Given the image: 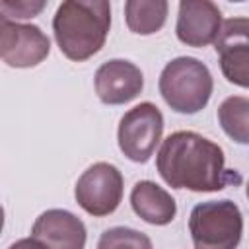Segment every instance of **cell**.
<instances>
[{
  "label": "cell",
  "mask_w": 249,
  "mask_h": 249,
  "mask_svg": "<svg viewBox=\"0 0 249 249\" xmlns=\"http://www.w3.org/2000/svg\"><path fill=\"white\" fill-rule=\"evenodd\" d=\"M130 206L138 218L152 226H165L177 214L175 198L154 181H138L132 187Z\"/></svg>",
  "instance_id": "obj_11"
},
{
  "label": "cell",
  "mask_w": 249,
  "mask_h": 249,
  "mask_svg": "<svg viewBox=\"0 0 249 249\" xmlns=\"http://www.w3.org/2000/svg\"><path fill=\"white\" fill-rule=\"evenodd\" d=\"M247 115H249V99L243 95H235V97H228L222 101V105L218 107V121L220 126L224 128V132L239 142V144H247L249 142V130H247Z\"/></svg>",
  "instance_id": "obj_14"
},
{
  "label": "cell",
  "mask_w": 249,
  "mask_h": 249,
  "mask_svg": "<svg viewBox=\"0 0 249 249\" xmlns=\"http://www.w3.org/2000/svg\"><path fill=\"white\" fill-rule=\"evenodd\" d=\"M167 0H124V21L136 35L158 33L167 19Z\"/></svg>",
  "instance_id": "obj_13"
},
{
  "label": "cell",
  "mask_w": 249,
  "mask_h": 249,
  "mask_svg": "<svg viewBox=\"0 0 249 249\" xmlns=\"http://www.w3.org/2000/svg\"><path fill=\"white\" fill-rule=\"evenodd\" d=\"M158 88L173 111L195 115L206 107L214 82L204 62L195 56H177L163 66Z\"/></svg>",
  "instance_id": "obj_3"
},
{
  "label": "cell",
  "mask_w": 249,
  "mask_h": 249,
  "mask_svg": "<svg viewBox=\"0 0 249 249\" xmlns=\"http://www.w3.org/2000/svg\"><path fill=\"white\" fill-rule=\"evenodd\" d=\"M2 228H4V208L0 204V233H2Z\"/></svg>",
  "instance_id": "obj_18"
},
{
  "label": "cell",
  "mask_w": 249,
  "mask_h": 249,
  "mask_svg": "<svg viewBox=\"0 0 249 249\" xmlns=\"http://www.w3.org/2000/svg\"><path fill=\"white\" fill-rule=\"evenodd\" d=\"M123 175L113 163L97 161L80 175L74 196L88 214L101 218L119 208L123 200Z\"/></svg>",
  "instance_id": "obj_6"
},
{
  "label": "cell",
  "mask_w": 249,
  "mask_h": 249,
  "mask_svg": "<svg viewBox=\"0 0 249 249\" xmlns=\"http://www.w3.org/2000/svg\"><path fill=\"white\" fill-rule=\"evenodd\" d=\"M249 21L247 18H231L222 21L220 33L214 39L220 54V68L228 82L247 88L249 84Z\"/></svg>",
  "instance_id": "obj_7"
},
{
  "label": "cell",
  "mask_w": 249,
  "mask_h": 249,
  "mask_svg": "<svg viewBox=\"0 0 249 249\" xmlns=\"http://www.w3.org/2000/svg\"><path fill=\"white\" fill-rule=\"evenodd\" d=\"M156 167L161 179L173 189L214 193L230 183H241L237 173L226 169L224 150L193 130L171 132L161 142Z\"/></svg>",
  "instance_id": "obj_1"
},
{
  "label": "cell",
  "mask_w": 249,
  "mask_h": 249,
  "mask_svg": "<svg viewBox=\"0 0 249 249\" xmlns=\"http://www.w3.org/2000/svg\"><path fill=\"white\" fill-rule=\"evenodd\" d=\"M49 0H0V12L18 21V19H33L45 8Z\"/></svg>",
  "instance_id": "obj_16"
},
{
  "label": "cell",
  "mask_w": 249,
  "mask_h": 249,
  "mask_svg": "<svg viewBox=\"0 0 249 249\" xmlns=\"http://www.w3.org/2000/svg\"><path fill=\"white\" fill-rule=\"evenodd\" d=\"M230 2H245V0H230Z\"/></svg>",
  "instance_id": "obj_19"
},
{
  "label": "cell",
  "mask_w": 249,
  "mask_h": 249,
  "mask_svg": "<svg viewBox=\"0 0 249 249\" xmlns=\"http://www.w3.org/2000/svg\"><path fill=\"white\" fill-rule=\"evenodd\" d=\"M189 231L196 249H231L241 241V210L228 198L200 202L191 210Z\"/></svg>",
  "instance_id": "obj_4"
},
{
  "label": "cell",
  "mask_w": 249,
  "mask_h": 249,
  "mask_svg": "<svg viewBox=\"0 0 249 249\" xmlns=\"http://www.w3.org/2000/svg\"><path fill=\"white\" fill-rule=\"evenodd\" d=\"M163 134V115L161 111L150 103L142 101L128 109L117 130V140L121 152L136 163H146L160 144Z\"/></svg>",
  "instance_id": "obj_5"
},
{
  "label": "cell",
  "mask_w": 249,
  "mask_h": 249,
  "mask_svg": "<svg viewBox=\"0 0 249 249\" xmlns=\"http://www.w3.org/2000/svg\"><path fill=\"white\" fill-rule=\"evenodd\" d=\"M93 84L97 97L105 105H123L138 97L144 88V76L134 62L113 58L97 68Z\"/></svg>",
  "instance_id": "obj_9"
},
{
  "label": "cell",
  "mask_w": 249,
  "mask_h": 249,
  "mask_svg": "<svg viewBox=\"0 0 249 249\" xmlns=\"http://www.w3.org/2000/svg\"><path fill=\"white\" fill-rule=\"evenodd\" d=\"M31 243L54 249H82L86 245V226L72 212L51 208L35 220Z\"/></svg>",
  "instance_id": "obj_10"
},
{
  "label": "cell",
  "mask_w": 249,
  "mask_h": 249,
  "mask_svg": "<svg viewBox=\"0 0 249 249\" xmlns=\"http://www.w3.org/2000/svg\"><path fill=\"white\" fill-rule=\"evenodd\" d=\"M101 249L105 247H123V245H130V247H152V241L136 231V230H130V228H111L107 231H103L99 243H97Z\"/></svg>",
  "instance_id": "obj_15"
},
{
  "label": "cell",
  "mask_w": 249,
  "mask_h": 249,
  "mask_svg": "<svg viewBox=\"0 0 249 249\" xmlns=\"http://www.w3.org/2000/svg\"><path fill=\"white\" fill-rule=\"evenodd\" d=\"M49 51H51V41L41 31V27L31 23H19L16 43L2 60L14 68H31L43 62L49 56Z\"/></svg>",
  "instance_id": "obj_12"
},
{
  "label": "cell",
  "mask_w": 249,
  "mask_h": 249,
  "mask_svg": "<svg viewBox=\"0 0 249 249\" xmlns=\"http://www.w3.org/2000/svg\"><path fill=\"white\" fill-rule=\"evenodd\" d=\"M222 27V12L212 0H179L175 33L187 47H206L214 43Z\"/></svg>",
  "instance_id": "obj_8"
},
{
  "label": "cell",
  "mask_w": 249,
  "mask_h": 249,
  "mask_svg": "<svg viewBox=\"0 0 249 249\" xmlns=\"http://www.w3.org/2000/svg\"><path fill=\"white\" fill-rule=\"evenodd\" d=\"M111 27L109 0H62L54 18L53 31L60 53L82 62L101 51Z\"/></svg>",
  "instance_id": "obj_2"
},
{
  "label": "cell",
  "mask_w": 249,
  "mask_h": 249,
  "mask_svg": "<svg viewBox=\"0 0 249 249\" xmlns=\"http://www.w3.org/2000/svg\"><path fill=\"white\" fill-rule=\"evenodd\" d=\"M18 29H19V23L10 19V18H6L0 12V58H4L6 53L12 49V45L16 43Z\"/></svg>",
  "instance_id": "obj_17"
}]
</instances>
